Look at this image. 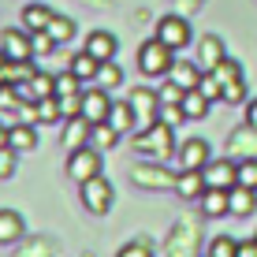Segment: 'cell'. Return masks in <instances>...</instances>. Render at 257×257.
<instances>
[{
	"label": "cell",
	"mask_w": 257,
	"mask_h": 257,
	"mask_svg": "<svg viewBox=\"0 0 257 257\" xmlns=\"http://www.w3.org/2000/svg\"><path fill=\"white\" fill-rule=\"evenodd\" d=\"M179 104H183V112H187V119H205L212 101H209V97L198 90V86H194V90H187V93H183V101H179Z\"/></svg>",
	"instance_id": "83f0119b"
},
{
	"label": "cell",
	"mask_w": 257,
	"mask_h": 257,
	"mask_svg": "<svg viewBox=\"0 0 257 257\" xmlns=\"http://www.w3.org/2000/svg\"><path fill=\"white\" fill-rule=\"evenodd\" d=\"M238 183L257 190V157H246V161H238Z\"/></svg>",
	"instance_id": "74e56055"
},
{
	"label": "cell",
	"mask_w": 257,
	"mask_h": 257,
	"mask_svg": "<svg viewBox=\"0 0 257 257\" xmlns=\"http://www.w3.org/2000/svg\"><path fill=\"white\" fill-rule=\"evenodd\" d=\"M23 101H41V97H56V75L49 71H34L30 82H19Z\"/></svg>",
	"instance_id": "e0dca14e"
},
{
	"label": "cell",
	"mask_w": 257,
	"mask_h": 257,
	"mask_svg": "<svg viewBox=\"0 0 257 257\" xmlns=\"http://www.w3.org/2000/svg\"><path fill=\"white\" fill-rule=\"evenodd\" d=\"M246 123H253V127H257V97H253V101H246Z\"/></svg>",
	"instance_id": "ee69618b"
},
{
	"label": "cell",
	"mask_w": 257,
	"mask_h": 257,
	"mask_svg": "<svg viewBox=\"0 0 257 257\" xmlns=\"http://www.w3.org/2000/svg\"><path fill=\"white\" fill-rule=\"evenodd\" d=\"M49 34L60 41V45H64V41H71V38H75V23H71L67 15H52V23H49Z\"/></svg>",
	"instance_id": "e575fe53"
},
{
	"label": "cell",
	"mask_w": 257,
	"mask_h": 257,
	"mask_svg": "<svg viewBox=\"0 0 257 257\" xmlns=\"http://www.w3.org/2000/svg\"><path fill=\"white\" fill-rule=\"evenodd\" d=\"M56 101H60V112H64V119H71V116H78V112H82V93L56 97Z\"/></svg>",
	"instance_id": "60d3db41"
},
{
	"label": "cell",
	"mask_w": 257,
	"mask_h": 257,
	"mask_svg": "<svg viewBox=\"0 0 257 257\" xmlns=\"http://www.w3.org/2000/svg\"><path fill=\"white\" fill-rule=\"evenodd\" d=\"M127 101L135 104V112H138V119H142V123H153V119H157V112H161V93L149 90V86H135Z\"/></svg>",
	"instance_id": "9a60e30c"
},
{
	"label": "cell",
	"mask_w": 257,
	"mask_h": 257,
	"mask_svg": "<svg viewBox=\"0 0 257 257\" xmlns=\"http://www.w3.org/2000/svg\"><path fill=\"white\" fill-rule=\"evenodd\" d=\"M172 64H175V49H168L157 34H153L149 41H142V45H138V71H142V75L161 78V75H168V71H172Z\"/></svg>",
	"instance_id": "7a4b0ae2"
},
{
	"label": "cell",
	"mask_w": 257,
	"mask_h": 257,
	"mask_svg": "<svg viewBox=\"0 0 257 257\" xmlns=\"http://www.w3.org/2000/svg\"><path fill=\"white\" fill-rule=\"evenodd\" d=\"M26 231V224H23V216L15 209H0V246H8V242H19Z\"/></svg>",
	"instance_id": "603a6c76"
},
{
	"label": "cell",
	"mask_w": 257,
	"mask_h": 257,
	"mask_svg": "<svg viewBox=\"0 0 257 257\" xmlns=\"http://www.w3.org/2000/svg\"><path fill=\"white\" fill-rule=\"evenodd\" d=\"M175 179H179V172H168V161H153V157L131 168V183L142 190H175Z\"/></svg>",
	"instance_id": "3957f363"
},
{
	"label": "cell",
	"mask_w": 257,
	"mask_h": 257,
	"mask_svg": "<svg viewBox=\"0 0 257 257\" xmlns=\"http://www.w3.org/2000/svg\"><path fill=\"white\" fill-rule=\"evenodd\" d=\"M34 71H38V67H34V60H8V75H4V82H15V86H19V82H30Z\"/></svg>",
	"instance_id": "f546056e"
},
{
	"label": "cell",
	"mask_w": 257,
	"mask_h": 257,
	"mask_svg": "<svg viewBox=\"0 0 257 257\" xmlns=\"http://www.w3.org/2000/svg\"><path fill=\"white\" fill-rule=\"evenodd\" d=\"M212 161L209 138H187L179 146V168H205Z\"/></svg>",
	"instance_id": "2e32d148"
},
{
	"label": "cell",
	"mask_w": 257,
	"mask_h": 257,
	"mask_svg": "<svg viewBox=\"0 0 257 257\" xmlns=\"http://www.w3.org/2000/svg\"><path fill=\"white\" fill-rule=\"evenodd\" d=\"M82 49H90L97 60H116L119 41H116V34H108V30H93L90 38H86V45H82Z\"/></svg>",
	"instance_id": "44dd1931"
},
{
	"label": "cell",
	"mask_w": 257,
	"mask_h": 257,
	"mask_svg": "<svg viewBox=\"0 0 257 257\" xmlns=\"http://www.w3.org/2000/svg\"><path fill=\"white\" fill-rule=\"evenodd\" d=\"M78 198H82V205L93 212V216H104V212L112 209V201H116V190H112V183L104 179V175H93V179L78 183Z\"/></svg>",
	"instance_id": "277c9868"
},
{
	"label": "cell",
	"mask_w": 257,
	"mask_h": 257,
	"mask_svg": "<svg viewBox=\"0 0 257 257\" xmlns=\"http://www.w3.org/2000/svg\"><path fill=\"white\" fill-rule=\"evenodd\" d=\"M238 257H257V238H238Z\"/></svg>",
	"instance_id": "7bdbcfd3"
},
{
	"label": "cell",
	"mask_w": 257,
	"mask_h": 257,
	"mask_svg": "<svg viewBox=\"0 0 257 257\" xmlns=\"http://www.w3.org/2000/svg\"><path fill=\"white\" fill-rule=\"evenodd\" d=\"M205 179L209 187H224V190L238 187V161L235 157H212L205 164Z\"/></svg>",
	"instance_id": "30bf717a"
},
{
	"label": "cell",
	"mask_w": 257,
	"mask_h": 257,
	"mask_svg": "<svg viewBox=\"0 0 257 257\" xmlns=\"http://www.w3.org/2000/svg\"><path fill=\"white\" fill-rule=\"evenodd\" d=\"M198 90L205 93L209 101H224V82H220V75H216V71H205V75H201Z\"/></svg>",
	"instance_id": "d6a6232c"
},
{
	"label": "cell",
	"mask_w": 257,
	"mask_h": 257,
	"mask_svg": "<svg viewBox=\"0 0 257 257\" xmlns=\"http://www.w3.org/2000/svg\"><path fill=\"white\" fill-rule=\"evenodd\" d=\"M253 238H257V231H253Z\"/></svg>",
	"instance_id": "c3c4849f"
},
{
	"label": "cell",
	"mask_w": 257,
	"mask_h": 257,
	"mask_svg": "<svg viewBox=\"0 0 257 257\" xmlns=\"http://www.w3.org/2000/svg\"><path fill=\"white\" fill-rule=\"evenodd\" d=\"M30 38H34V56H49V52L60 45V41L52 38L49 30H38V34H30Z\"/></svg>",
	"instance_id": "f35d334b"
},
{
	"label": "cell",
	"mask_w": 257,
	"mask_h": 257,
	"mask_svg": "<svg viewBox=\"0 0 257 257\" xmlns=\"http://www.w3.org/2000/svg\"><path fill=\"white\" fill-rule=\"evenodd\" d=\"M64 142L67 149H82V146H93V123L78 112V116H71V119H64Z\"/></svg>",
	"instance_id": "5bb4252c"
},
{
	"label": "cell",
	"mask_w": 257,
	"mask_h": 257,
	"mask_svg": "<svg viewBox=\"0 0 257 257\" xmlns=\"http://www.w3.org/2000/svg\"><path fill=\"white\" fill-rule=\"evenodd\" d=\"M201 75H205V71H201V64H198V60H175V64H172V71H168L164 78L179 82L183 90H194V86L201 82Z\"/></svg>",
	"instance_id": "ffe728a7"
},
{
	"label": "cell",
	"mask_w": 257,
	"mask_h": 257,
	"mask_svg": "<svg viewBox=\"0 0 257 257\" xmlns=\"http://www.w3.org/2000/svg\"><path fill=\"white\" fill-rule=\"evenodd\" d=\"M71 93H82V78L67 67L64 75H56V97H71Z\"/></svg>",
	"instance_id": "836d02e7"
},
{
	"label": "cell",
	"mask_w": 257,
	"mask_h": 257,
	"mask_svg": "<svg viewBox=\"0 0 257 257\" xmlns=\"http://www.w3.org/2000/svg\"><path fill=\"white\" fill-rule=\"evenodd\" d=\"M8 60H12V56H8L4 45H0V82H4V75H8Z\"/></svg>",
	"instance_id": "f6af8a7d"
},
{
	"label": "cell",
	"mask_w": 257,
	"mask_h": 257,
	"mask_svg": "<svg viewBox=\"0 0 257 257\" xmlns=\"http://www.w3.org/2000/svg\"><path fill=\"white\" fill-rule=\"evenodd\" d=\"M15 164H19V149L15 146H0V179H12Z\"/></svg>",
	"instance_id": "d590c367"
},
{
	"label": "cell",
	"mask_w": 257,
	"mask_h": 257,
	"mask_svg": "<svg viewBox=\"0 0 257 257\" xmlns=\"http://www.w3.org/2000/svg\"><path fill=\"white\" fill-rule=\"evenodd\" d=\"M227 56V49H224V38H216V34H205V38L198 41V64L201 71H216V64Z\"/></svg>",
	"instance_id": "d6986e66"
},
{
	"label": "cell",
	"mask_w": 257,
	"mask_h": 257,
	"mask_svg": "<svg viewBox=\"0 0 257 257\" xmlns=\"http://www.w3.org/2000/svg\"><path fill=\"white\" fill-rule=\"evenodd\" d=\"M135 149L142 157H153V161H172V157H179V149H175V127H168L164 119L146 123L142 131H135Z\"/></svg>",
	"instance_id": "6da1fadb"
},
{
	"label": "cell",
	"mask_w": 257,
	"mask_h": 257,
	"mask_svg": "<svg viewBox=\"0 0 257 257\" xmlns=\"http://www.w3.org/2000/svg\"><path fill=\"white\" fill-rule=\"evenodd\" d=\"M0 45H4V52L12 60H34V38H30V30H15V26H8L4 34H0Z\"/></svg>",
	"instance_id": "4fadbf2b"
},
{
	"label": "cell",
	"mask_w": 257,
	"mask_h": 257,
	"mask_svg": "<svg viewBox=\"0 0 257 257\" xmlns=\"http://www.w3.org/2000/svg\"><path fill=\"white\" fill-rule=\"evenodd\" d=\"M108 123L119 131V135H127V131L138 127V112L131 101H112V112H108Z\"/></svg>",
	"instance_id": "7402d4cb"
},
{
	"label": "cell",
	"mask_w": 257,
	"mask_h": 257,
	"mask_svg": "<svg viewBox=\"0 0 257 257\" xmlns=\"http://www.w3.org/2000/svg\"><path fill=\"white\" fill-rule=\"evenodd\" d=\"M157 93H161V104H179V101H183V93H187V90H183L179 82H172V78H168V82H164V86H161Z\"/></svg>",
	"instance_id": "ab89813d"
},
{
	"label": "cell",
	"mask_w": 257,
	"mask_h": 257,
	"mask_svg": "<svg viewBox=\"0 0 257 257\" xmlns=\"http://www.w3.org/2000/svg\"><path fill=\"white\" fill-rule=\"evenodd\" d=\"M209 190V179H205V168H183L179 179H175V194L183 201H201V194Z\"/></svg>",
	"instance_id": "8fae6325"
},
{
	"label": "cell",
	"mask_w": 257,
	"mask_h": 257,
	"mask_svg": "<svg viewBox=\"0 0 257 257\" xmlns=\"http://www.w3.org/2000/svg\"><path fill=\"white\" fill-rule=\"evenodd\" d=\"M216 75L224 82V101L227 104H246V75H242V64L235 56H224L216 64Z\"/></svg>",
	"instance_id": "5b68a950"
},
{
	"label": "cell",
	"mask_w": 257,
	"mask_h": 257,
	"mask_svg": "<svg viewBox=\"0 0 257 257\" xmlns=\"http://www.w3.org/2000/svg\"><path fill=\"white\" fill-rule=\"evenodd\" d=\"M157 119H164L168 127H183V123H187V112H183V104H161Z\"/></svg>",
	"instance_id": "8d00e7d4"
},
{
	"label": "cell",
	"mask_w": 257,
	"mask_h": 257,
	"mask_svg": "<svg viewBox=\"0 0 257 257\" xmlns=\"http://www.w3.org/2000/svg\"><path fill=\"white\" fill-rule=\"evenodd\" d=\"M157 38L164 41L168 49H187L190 45V23L183 19V15H164L161 23H157Z\"/></svg>",
	"instance_id": "ba28073f"
},
{
	"label": "cell",
	"mask_w": 257,
	"mask_h": 257,
	"mask_svg": "<svg viewBox=\"0 0 257 257\" xmlns=\"http://www.w3.org/2000/svg\"><path fill=\"white\" fill-rule=\"evenodd\" d=\"M205 257H209V253H205Z\"/></svg>",
	"instance_id": "681fc988"
},
{
	"label": "cell",
	"mask_w": 257,
	"mask_h": 257,
	"mask_svg": "<svg viewBox=\"0 0 257 257\" xmlns=\"http://www.w3.org/2000/svg\"><path fill=\"white\" fill-rule=\"evenodd\" d=\"M86 4H93V8H101V4H108V0H86Z\"/></svg>",
	"instance_id": "7dc6e473"
},
{
	"label": "cell",
	"mask_w": 257,
	"mask_h": 257,
	"mask_svg": "<svg viewBox=\"0 0 257 257\" xmlns=\"http://www.w3.org/2000/svg\"><path fill=\"white\" fill-rule=\"evenodd\" d=\"M257 209V190L253 187H231V216H253Z\"/></svg>",
	"instance_id": "484cf974"
},
{
	"label": "cell",
	"mask_w": 257,
	"mask_h": 257,
	"mask_svg": "<svg viewBox=\"0 0 257 257\" xmlns=\"http://www.w3.org/2000/svg\"><path fill=\"white\" fill-rule=\"evenodd\" d=\"M116 257H153V250H149V242H146V238H135V242H127Z\"/></svg>",
	"instance_id": "b9f144b4"
},
{
	"label": "cell",
	"mask_w": 257,
	"mask_h": 257,
	"mask_svg": "<svg viewBox=\"0 0 257 257\" xmlns=\"http://www.w3.org/2000/svg\"><path fill=\"white\" fill-rule=\"evenodd\" d=\"M52 15H56V12H49L45 4H26L19 19H23V26H26V30H30V34H38V30H49Z\"/></svg>",
	"instance_id": "cb8c5ba5"
},
{
	"label": "cell",
	"mask_w": 257,
	"mask_h": 257,
	"mask_svg": "<svg viewBox=\"0 0 257 257\" xmlns=\"http://www.w3.org/2000/svg\"><path fill=\"white\" fill-rule=\"evenodd\" d=\"M209 257H238V238L216 235V238L209 242Z\"/></svg>",
	"instance_id": "4dcf8cb0"
},
{
	"label": "cell",
	"mask_w": 257,
	"mask_h": 257,
	"mask_svg": "<svg viewBox=\"0 0 257 257\" xmlns=\"http://www.w3.org/2000/svg\"><path fill=\"white\" fill-rule=\"evenodd\" d=\"M179 4H183V8H198L201 0H179Z\"/></svg>",
	"instance_id": "bcb514c9"
},
{
	"label": "cell",
	"mask_w": 257,
	"mask_h": 257,
	"mask_svg": "<svg viewBox=\"0 0 257 257\" xmlns=\"http://www.w3.org/2000/svg\"><path fill=\"white\" fill-rule=\"evenodd\" d=\"M227 157H235V161L257 157V127H253V123L242 119L231 135H227Z\"/></svg>",
	"instance_id": "9c48e42d"
},
{
	"label": "cell",
	"mask_w": 257,
	"mask_h": 257,
	"mask_svg": "<svg viewBox=\"0 0 257 257\" xmlns=\"http://www.w3.org/2000/svg\"><path fill=\"white\" fill-rule=\"evenodd\" d=\"M112 112V97L104 86H93V90H82V116L90 123H104Z\"/></svg>",
	"instance_id": "7c38bea8"
},
{
	"label": "cell",
	"mask_w": 257,
	"mask_h": 257,
	"mask_svg": "<svg viewBox=\"0 0 257 257\" xmlns=\"http://www.w3.org/2000/svg\"><path fill=\"white\" fill-rule=\"evenodd\" d=\"M116 142H119V131L112 127L108 119H104V123H93V146H97V149H101V146H104V149H112Z\"/></svg>",
	"instance_id": "1f68e13d"
},
{
	"label": "cell",
	"mask_w": 257,
	"mask_h": 257,
	"mask_svg": "<svg viewBox=\"0 0 257 257\" xmlns=\"http://www.w3.org/2000/svg\"><path fill=\"white\" fill-rule=\"evenodd\" d=\"M93 82H97V86H104V90H116V86L123 82V67L116 64V60H101V71H97Z\"/></svg>",
	"instance_id": "f1b7e54d"
},
{
	"label": "cell",
	"mask_w": 257,
	"mask_h": 257,
	"mask_svg": "<svg viewBox=\"0 0 257 257\" xmlns=\"http://www.w3.org/2000/svg\"><path fill=\"white\" fill-rule=\"evenodd\" d=\"M164 257H198V227L190 220H179L175 231L164 242Z\"/></svg>",
	"instance_id": "52a82bcc"
},
{
	"label": "cell",
	"mask_w": 257,
	"mask_h": 257,
	"mask_svg": "<svg viewBox=\"0 0 257 257\" xmlns=\"http://www.w3.org/2000/svg\"><path fill=\"white\" fill-rule=\"evenodd\" d=\"M198 209H201V216H209V220H216V216H224V212H231V190L209 187L205 194H201Z\"/></svg>",
	"instance_id": "ac0fdd59"
},
{
	"label": "cell",
	"mask_w": 257,
	"mask_h": 257,
	"mask_svg": "<svg viewBox=\"0 0 257 257\" xmlns=\"http://www.w3.org/2000/svg\"><path fill=\"white\" fill-rule=\"evenodd\" d=\"M8 146H15L19 153H26V149L38 146V131H34V123H15V127H8Z\"/></svg>",
	"instance_id": "4316f807"
},
{
	"label": "cell",
	"mask_w": 257,
	"mask_h": 257,
	"mask_svg": "<svg viewBox=\"0 0 257 257\" xmlns=\"http://www.w3.org/2000/svg\"><path fill=\"white\" fill-rule=\"evenodd\" d=\"M67 175L75 183H86L93 175H101V149L82 146V149H67Z\"/></svg>",
	"instance_id": "8992f818"
},
{
	"label": "cell",
	"mask_w": 257,
	"mask_h": 257,
	"mask_svg": "<svg viewBox=\"0 0 257 257\" xmlns=\"http://www.w3.org/2000/svg\"><path fill=\"white\" fill-rule=\"evenodd\" d=\"M67 67L75 71V75L82 78V82H93V78H97V71H101V60H97L90 49H82V52H75V56H71V64H67Z\"/></svg>",
	"instance_id": "d4e9b609"
}]
</instances>
